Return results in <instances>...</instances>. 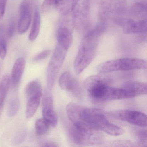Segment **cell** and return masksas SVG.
Wrapping results in <instances>:
<instances>
[{"label": "cell", "instance_id": "cell-1", "mask_svg": "<svg viewBox=\"0 0 147 147\" xmlns=\"http://www.w3.org/2000/svg\"><path fill=\"white\" fill-rule=\"evenodd\" d=\"M106 26L105 22L98 23L82 38L74 63L76 74L82 73L94 59L100 37L105 32Z\"/></svg>", "mask_w": 147, "mask_h": 147}, {"label": "cell", "instance_id": "cell-2", "mask_svg": "<svg viewBox=\"0 0 147 147\" xmlns=\"http://www.w3.org/2000/svg\"><path fill=\"white\" fill-rule=\"evenodd\" d=\"M110 79L100 75L89 76L84 82V87L90 98L98 102L117 100L119 93L117 88L110 85Z\"/></svg>", "mask_w": 147, "mask_h": 147}, {"label": "cell", "instance_id": "cell-3", "mask_svg": "<svg viewBox=\"0 0 147 147\" xmlns=\"http://www.w3.org/2000/svg\"><path fill=\"white\" fill-rule=\"evenodd\" d=\"M80 118L84 123L96 130L112 136H120L124 133L123 129L109 122L106 113L101 109L82 107Z\"/></svg>", "mask_w": 147, "mask_h": 147}, {"label": "cell", "instance_id": "cell-4", "mask_svg": "<svg viewBox=\"0 0 147 147\" xmlns=\"http://www.w3.org/2000/svg\"><path fill=\"white\" fill-rule=\"evenodd\" d=\"M147 69L146 61L138 58H124L107 61L100 63L96 70L100 74L118 71H127Z\"/></svg>", "mask_w": 147, "mask_h": 147}, {"label": "cell", "instance_id": "cell-5", "mask_svg": "<svg viewBox=\"0 0 147 147\" xmlns=\"http://www.w3.org/2000/svg\"><path fill=\"white\" fill-rule=\"evenodd\" d=\"M68 49L57 43L49 62L46 72L48 90L52 89L57 75L62 66Z\"/></svg>", "mask_w": 147, "mask_h": 147}, {"label": "cell", "instance_id": "cell-6", "mask_svg": "<svg viewBox=\"0 0 147 147\" xmlns=\"http://www.w3.org/2000/svg\"><path fill=\"white\" fill-rule=\"evenodd\" d=\"M69 134L71 140L80 145H95L100 143L102 140L98 131L93 129H80L73 125L69 129Z\"/></svg>", "mask_w": 147, "mask_h": 147}, {"label": "cell", "instance_id": "cell-7", "mask_svg": "<svg viewBox=\"0 0 147 147\" xmlns=\"http://www.w3.org/2000/svg\"><path fill=\"white\" fill-rule=\"evenodd\" d=\"M114 21L122 27L125 34H142L147 32V20H138L131 17L119 16L114 18Z\"/></svg>", "mask_w": 147, "mask_h": 147}, {"label": "cell", "instance_id": "cell-8", "mask_svg": "<svg viewBox=\"0 0 147 147\" xmlns=\"http://www.w3.org/2000/svg\"><path fill=\"white\" fill-rule=\"evenodd\" d=\"M110 114L116 118L134 125L143 127L147 126L146 114L141 112L129 110H120L112 111Z\"/></svg>", "mask_w": 147, "mask_h": 147}, {"label": "cell", "instance_id": "cell-9", "mask_svg": "<svg viewBox=\"0 0 147 147\" xmlns=\"http://www.w3.org/2000/svg\"><path fill=\"white\" fill-rule=\"evenodd\" d=\"M37 0H23L20 8L18 31L20 34L27 31L31 23L32 13Z\"/></svg>", "mask_w": 147, "mask_h": 147}, {"label": "cell", "instance_id": "cell-10", "mask_svg": "<svg viewBox=\"0 0 147 147\" xmlns=\"http://www.w3.org/2000/svg\"><path fill=\"white\" fill-rule=\"evenodd\" d=\"M59 84L62 89L70 93L78 98H81L83 96V90L70 72H64L59 79Z\"/></svg>", "mask_w": 147, "mask_h": 147}, {"label": "cell", "instance_id": "cell-11", "mask_svg": "<svg viewBox=\"0 0 147 147\" xmlns=\"http://www.w3.org/2000/svg\"><path fill=\"white\" fill-rule=\"evenodd\" d=\"M82 107L74 103H70L66 107L67 115L72 124L80 129H93L84 123L80 118V111Z\"/></svg>", "mask_w": 147, "mask_h": 147}, {"label": "cell", "instance_id": "cell-12", "mask_svg": "<svg viewBox=\"0 0 147 147\" xmlns=\"http://www.w3.org/2000/svg\"><path fill=\"white\" fill-rule=\"evenodd\" d=\"M121 88L130 95L131 98L147 94V84L144 82L130 81L124 83Z\"/></svg>", "mask_w": 147, "mask_h": 147}, {"label": "cell", "instance_id": "cell-13", "mask_svg": "<svg viewBox=\"0 0 147 147\" xmlns=\"http://www.w3.org/2000/svg\"><path fill=\"white\" fill-rule=\"evenodd\" d=\"M57 43L69 50L73 40L72 30L69 26L60 23L56 32Z\"/></svg>", "mask_w": 147, "mask_h": 147}, {"label": "cell", "instance_id": "cell-14", "mask_svg": "<svg viewBox=\"0 0 147 147\" xmlns=\"http://www.w3.org/2000/svg\"><path fill=\"white\" fill-rule=\"evenodd\" d=\"M26 66L24 58L20 57L17 59L12 69L11 81L14 87H17L20 82Z\"/></svg>", "mask_w": 147, "mask_h": 147}, {"label": "cell", "instance_id": "cell-15", "mask_svg": "<svg viewBox=\"0 0 147 147\" xmlns=\"http://www.w3.org/2000/svg\"><path fill=\"white\" fill-rule=\"evenodd\" d=\"M80 0H59L55 8L63 16L71 14L75 10Z\"/></svg>", "mask_w": 147, "mask_h": 147}, {"label": "cell", "instance_id": "cell-16", "mask_svg": "<svg viewBox=\"0 0 147 147\" xmlns=\"http://www.w3.org/2000/svg\"><path fill=\"white\" fill-rule=\"evenodd\" d=\"M11 78L8 75L4 76L0 81V114L9 91Z\"/></svg>", "mask_w": 147, "mask_h": 147}, {"label": "cell", "instance_id": "cell-17", "mask_svg": "<svg viewBox=\"0 0 147 147\" xmlns=\"http://www.w3.org/2000/svg\"><path fill=\"white\" fill-rule=\"evenodd\" d=\"M41 25V15L37 7L35 9L31 30L29 35V39L31 42L35 41L39 35Z\"/></svg>", "mask_w": 147, "mask_h": 147}, {"label": "cell", "instance_id": "cell-18", "mask_svg": "<svg viewBox=\"0 0 147 147\" xmlns=\"http://www.w3.org/2000/svg\"><path fill=\"white\" fill-rule=\"evenodd\" d=\"M42 89L41 83L38 80H34L30 82L25 89L26 98L32 96H42Z\"/></svg>", "mask_w": 147, "mask_h": 147}, {"label": "cell", "instance_id": "cell-19", "mask_svg": "<svg viewBox=\"0 0 147 147\" xmlns=\"http://www.w3.org/2000/svg\"><path fill=\"white\" fill-rule=\"evenodd\" d=\"M41 97H32L27 99L26 117L27 118L32 117L37 111L41 100Z\"/></svg>", "mask_w": 147, "mask_h": 147}, {"label": "cell", "instance_id": "cell-20", "mask_svg": "<svg viewBox=\"0 0 147 147\" xmlns=\"http://www.w3.org/2000/svg\"><path fill=\"white\" fill-rule=\"evenodd\" d=\"M49 124L44 118H39L35 123V129L37 134L39 136L45 135L50 127Z\"/></svg>", "mask_w": 147, "mask_h": 147}, {"label": "cell", "instance_id": "cell-21", "mask_svg": "<svg viewBox=\"0 0 147 147\" xmlns=\"http://www.w3.org/2000/svg\"><path fill=\"white\" fill-rule=\"evenodd\" d=\"M20 106V101L18 97L12 98L9 101L7 108V115L9 117H13L18 113Z\"/></svg>", "mask_w": 147, "mask_h": 147}, {"label": "cell", "instance_id": "cell-22", "mask_svg": "<svg viewBox=\"0 0 147 147\" xmlns=\"http://www.w3.org/2000/svg\"><path fill=\"white\" fill-rule=\"evenodd\" d=\"M26 136H27V132L26 131L24 130L20 131L14 136L13 139V142L15 144H22L25 140Z\"/></svg>", "mask_w": 147, "mask_h": 147}, {"label": "cell", "instance_id": "cell-23", "mask_svg": "<svg viewBox=\"0 0 147 147\" xmlns=\"http://www.w3.org/2000/svg\"><path fill=\"white\" fill-rule=\"evenodd\" d=\"M7 52V44L5 37L0 39V58L4 59Z\"/></svg>", "mask_w": 147, "mask_h": 147}, {"label": "cell", "instance_id": "cell-24", "mask_svg": "<svg viewBox=\"0 0 147 147\" xmlns=\"http://www.w3.org/2000/svg\"><path fill=\"white\" fill-rule=\"evenodd\" d=\"M109 146H134V144L130 141H113L108 144Z\"/></svg>", "mask_w": 147, "mask_h": 147}, {"label": "cell", "instance_id": "cell-25", "mask_svg": "<svg viewBox=\"0 0 147 147\" xmlns=\"http://www.w3.org/2000/svg\"><path fill=\"white\" fill-rule=\"evenodd\" d=\"M50 53V51L49 50L40 52L36 55L35 56V57L33 58V61L34 62H38L44 60L49 56Z\"/></svg>", "mask_w": 147, "mask_h": 147}, {"label": "cell", "instance_id": "cell-26", "mask_svg": "<svg viewBox=\"0 0 147 147\" xmlns=\"http://www.w3.org/2000/svg\"><path fill=\"white\" fill-rule=\"evenodd\" d=\"M139 146H147V132L146 130H142L140 131L138 134Z\"/></svg>", "mask_w": 147, "mask_h": 147}, {"label": "cell", "instance_id": "cell-27", "mask_svg": "<svg viewBox=\"0 0 147 147\" xmlns=\"http://www.w3.org/2000/svg\"><path fill=\"white\" fill-rule=\"evenodd\" d=\"M15 21L13 19L11 20L9 23V26L7 30V35L10 38H12L14 36L15 33Z\"/></svg>", "mask_w": 147, "mask_h": 147}, {"label": "cell", "instance_id": "cell-28", "mask_svg": "<svg viewBox=\"0 0 147 147\" xmlns=\"http://www.w3.org/2000/svg\"><path fill=\"white\" fill-rule=\"evenodd\" d=\"M7 0H0V20L3 18L6 9Z\"/></svg>", "mask_w": 147, "mask_h": 147}, {"label": "cell", "instance_id": "cell-29", "mask_svg": "<svg viewBox=\"0 0 147 147\" xmlns=\"http://www.w3.org/2000/svg\"><path fill=\"white\" fill-rule=\"evenodd\" d=\"M40 144H41L40 146L42 147H57V146L55 143L50 141H43L41 142Z\"/></svg>", "mask_w": 147, "mask_h": 147}, {"label": "cell", "instance_id": "cell-30", "mask_svg": "<svg viewBox=\"0 0 147 147\" xmlns=\"http://www.w3.org/2000/svg\"><path fill=\"white\" fill-rule=\"evenodd\" d=\"M4 28L3 25H0V39L4 38Z\"/></svg>", "mask_w": 147, "mask_h": 147}]
</instances>
